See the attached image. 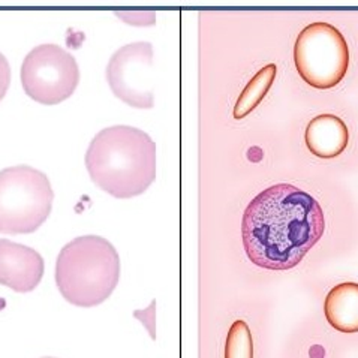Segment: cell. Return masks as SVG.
<instances>
[{"mask_svg": "<svg viewBox=\"0 0 358 358\" xmlns=\"http://www.w3.org/2000/svg\"><path fill=\"white\" fill-rule=\"evenodd\" d=\"M119 279V254L110 241L102 237L73 238L57 257V288L63 299L73 306H98L111 296Z\"/></svg>", "mask_w": 358, "mask_h": 358, "instance_id": "obj_3", "label": "cell"}, {"mask_svg": "<svg viewBox=\"0 0 358 358\" xmlns=\"http://www.w3.org/2000/svg\"><path fill=\"white\" fill-rule=\"evenodd\" d=\"M348 140L350 132L345 122L333 114L317 115L304 132L309 152L322 159L339 156L348 145Z\"/></svg>", "mask_w": 358, "mask_h": 358, "instance_id": "obj_9", "label": "cell"}, {"mask_svg": "<svg viewBox=\"0 0 358 358\" xmlns=\"http://www.w3.org/2000/svg\"><path fill=\"white\" fill-rule=\"evenodd\" d=\"M80 81L78 63L71 52L56 44H42L26 56L21 83L31 99L55 105L68 99Z\"/></svg>", "mask_w": 358, "mask_h": 358, "instance_id": "obj_6", "label": "cell"}, {"mask_svg": "<svg viewBox=\"0 0 358 358\" xmlns=\"http://www.w3.org/2000/svg\"><path fill=\"white\" fill-rule=\"evenodd\" d=\"M44 276V259L29 246L0 238V285L15 292L34 291Z\"/></svg>", "mask_w": 358, "mask_h": 358, "instance_id": "obj_8", "label": "cell"}, {"mask_svg": "<svg viewBox=\"0 0 358 358\" xmlns=\"http://www.w3.org/2000/svg\"><path fill=\"white\" fill-rule=\"evenodd\" d=\"M86 166L102 191L115 198L144 194L156 178V144L134 126L115 124L92 140Z\"/></svg>", "mask_w": 358, "mask_h": 358, "instance_id": "obj_2", "label": "cell"}, {"mask_svg": "<svg viewBox=\"0 0 358 358\" xmlns=\"http://www.w3.org/2000/svg\"><path fill=\"white\" fill-rule=\"evenodd\" d=\"M276 71V65L270 63V65H266L252 77V80L246 84V87L241 92L236 102V107L233 111L234 119H243L258 107V103L266 98V94L273 86V83H275Z\"/></svg>", "mask_w": 358, "mask_h": 358, "instance_id": "obj_11", "label": "cell"}, {"mask_svg": "<svg viewBox=\"0 0 358 358\" xmlns=\"http://www.w3.org/2000/svg\"><path fill=\"white\" fill-rule=\"evenodd\" d=\"M55 192L48 177L29 165L0 171V233L29 234L45 222Z\"/></svg>", "mask_w": 358, "mask_h": 358, "instance_id": "obj_4", "label": "cell"}, {"mask_svg": "<svg viewBox=\"0 0 358 358\" xmlns=\"http://www.w3.org/2000/svg\"><path fill=\"white\" fill-rule=\"evenodd\" d=\"M225 358H254V342L249 325L245 321H236L229 327L225 342Z\"/></svg>", "mask_w": 358, "mask_h": 358, "instance_id": "obj_12", "label": "cell"}, {"mask_svg": "<svg viewBox=\"0 0 358 358\" xmlns=\"http://www.w3.org/2000/svg\"><path fill=\"white\" fill-rule=\"evenodd\" d=\"M153 47L150 42H132L111 56L107 80L113 93L134 108H153Z\"/></svg>", "mask_w": 358, "mask_h": 358, "instance_id": "obj_7", "label": "cell"}, {"mask_svg": "<svg viewBox=\"0 0 358 358\" xmlns=\"http://www.w3.org/2000/svg\"><path fill=\"white\" fill-rule=\"evenodd\" d=\"M294 62L309 86L331 89L343 80L350 66L348 44L339 29L317 21L304 27L294 45Z\"/></svg>", "mask_w": 358, "mask_h": 358, "instance_id": "obj_5", "label": "cell"}, {"mask_svg": "<svg viewBox=\"0 0 358 358\" xmlns=\"http://www.w3.org/2000/svg\"><path fill=\"white\" fill-rule=\"evenodd\" d=\"M320 203L306 191L278 183L259 192L245 210L241 236L255 266L283 271L299 266L324 234Z\"/></svg>", "mask_w": 358, "mask_h": 358, "instance_id": "obj_1", "label": "cell"}, {"mask_svg": "<svg viewBox=\"0 0 358 358\" xmlns=\"http://www.w3.org/2000/svg\"><path fill=\"white\" fill-rule=\"evenodd\" d=\"M324 313L334 330L345 334L358 333V283L345 282L330 289Z\"/></svg>", "mask_w": 358, "mask_h": 358, "instance_id": "obj_10", "label": "cell"}, {"mask_svg": "<svg viewBox=\"0 0 358 358\" xmlns=\"http://www.w3.org/2000/svg\"><path fill=\"white\" fill-rule=\"evenodd\" d=\"M42 358H56V357H42Z\"/></svg>", "mask_w": 358, "mask_h": 358, "instance_id": "obj_14", "label": "cell"}, {"mask_svg": "<svg viewBox=\"0 0 358 358\" xmlns=\"http://www.w3.org/2000/svg\"><path fill=\"white\" fill-rule=\"evenodd\" d=\"M10 83V68L8 59L0 52V101L6 94V90Z\"/></svg>", "mask_w": 358, "mask_h": 358, "instance_id": "obj_13", "label": "cell"}]
</instances>
